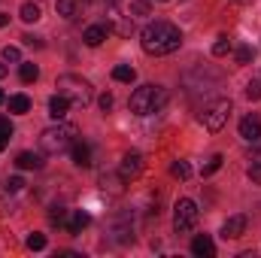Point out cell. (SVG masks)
Wrapping results in <instances>:
<instances>
[{"mask_svg":"<svg viewBox=\"0 0 261 258\" xmlns=\"http://www.w3.org/2000/svg\"><path fill=\"white\" fill-rule=\"evenodd\" d=\"M140 43H143L146 55H170V52H176L182 46V34L170 21H152V24L143 28Z\"/></svg>","mask_w":261,"mask_h":258,"instance_id":"obj_1","label":"cell"},{"mask_svg":"<svg viewBox=\"0 0 261 258\" xmlns=\"http://www.w3.org/2000/svg\"><path fill=\"white\" fill-rule=\"evenodd\" d=\"M167 88L164 85H140L134 94H130L128 107L130 113H137V116H152V113H158V110H164V104H167Z\"/></svg>","mask_w":261,"mask_h":258,"instance_id":"obj_2","label":"cell"},{"mask_svg":"<svg viewBox=\"0 0 261 258\" xmlns=\"http://www.w3.org/2000/svg\"><path fill=\"white\" fill-rule=\"evenodd\" d=\"M76 134H79V131L73 128V125L58 122V125H52V128H46L43 134H40V149H43L46 155H61V152H67V149H73Z\"/></svg>","mask_w":261,"mask_h":258,"instance_id":"obj_3","label":"cell"},{"mask_svg":"<svg viewBox=\"0 0 261 258\" xmlns=\"http://www.w3.org/2000/svg\"><path fill=\"white\" fill-rule=\"evenodd\" d=\"M55 88H58V94H64L73 107H88V104H91V97H94L91 82H88V79H82V76H76V73H64V76H58Z\"/></svg>","mask_w":261,"mask_h":258,"instance_id":"obj_4","label":"cell"},{"mask_svg":"<svg viewBox=\"0 0 261 258\" xmlns=\"http://www.w3.org/2000/svg\"><path fill=\"white\" fill-rule=\"evenodd\" d=\"M231 100L228 97H219V100H213V104H206L203 107V113H200V122H203V128L206 131H222L225 128V122H228V116H231Z\"/></svg>","mask_w":261,"mask_h":258,"instance_id":"obj_5","label":"cell"},{"mask_svg":"<svg viewBox=\"0 0 261 258\" xmlns=\"http://www.w3.org/2000/svg\"><path fill=\"white\" fill-rule=\"evenodd\" d=\"M197 203L195 200H189V197H182L179 203H176V210H173V231L176 234H186V231H192L197 225Z\"/></svg>","mask_w":261,"mask_h":258,"instance_id":"obj_6","label":"cell"},{"mask_svg":"<svg viewBox=\"0 0 261 258\" xmlns=\"http://www.w3.org/2000/svg\"><path fill=\"white\" fill-rule=\"evenodd\" d=\"M119 173H122L125 179H137V176L143 173V155H140V152H128V155L122 158Z\"/></svg>","mask_w":261,"mask_h":258,"instance_id":"obj_7","label":"cell"},{"mask_svg":"<svg viewBox=\"0 0 261 258\" xmlns=\"http://www.w3.org/2000/svg\"><path fill=\"white\" fill-rule=\"evenodd\" d=\"M240 137H243L246 143H258L261 140V119L258 116H246V119L240 122Z\"/></svg>","mask_w":261,"mask_h":258,"instance_id":"obj_8","label":"cell"},{"mask_svg":"<svg viewBox=\"0 0 261 258\" xmlns=\"http://www.w3.org/2000/svg\"><path fill=\"white\" fill-rule=\"evenodd\" d=\"M243 231H246V216H231L222 225V237L225 240H237V237H243Z\"/></svg>","mask_w":261,"mask_h":258,"instance_id":"obj_9","label":"cell"},{"mask_svg":"<svg viewBox=\"0 0 261 258\" xmlns=\"http://www.w3.org/2000/svg\"><path fill=\"white\" fill-rule=\"evenodd\" d=\"M110 24H91V28H85V34H82V40H85V46H100L107 37H110Z\"/></svg>","mask_w":261,"mask_h":258,"instance_id":"obj_10","label":"cell"},{"mask_svg":"<svg viewBox=\"0 0 261 258\" xmlns=\"http://www.w3.org/2000/svg\"><path fill=\"white\" fill-rule=\"evenodd\" d=\"M70 107H73V104L67 100L64 94H52V97H49V116H52L55 122H61V119H64L67 113H70Z\"/></svg>","mask_w":261,"mask_h":258,"instance_id":"obj_11","label":"cell"},{"mask_svg":"<svg viewBox=\"0 0 261 258\" xmlns=\"http://www.w3.org/2000/svg\"><path fill=\"white\" fill-rule=\"evenodd\" d=\"M192 252H195L197 258H213L216 255V243H213L206 234H197L195 240H192Z\"/></svg>","mask_w":261,"mask_h":258,"instance_id":"obj_12","label":"cell"},{"mask_svg":"<svg viewBox=\"0 0 261 258\" xmlns=\"http://www.w3.org/2000/svg\"><path fill=\"white\" fill-rule=\"evenodd\" d=\"M73 164L76 167H88L91 164V146L88 143H73Z\"/></svg>","mask_w":261,"mask_h":258,"instance_id":"obj_13","label":"cell"},{"mask_svg":"<svg viewBox=\"0 0 261 258\" xmlns=\"http://www.w3.org/2000/svg\"><path fill=\"white\" fill-rule=\"evenodd\" d=\"M15 164H18L21 170H40V167H43V158L34 155V152H18V155H15Z\"/></svg>","mask_w":261,"mask_h":258,"instance_id":"obj_14","label":"cell"},{"mask_svg":"<svg viewBox=\"0 0 261 258\" xmlns=\"http://www.w3.org/2000/svg\"><path fill=\"white\" fill-rule=\"evenodd\" d=\"M88 225H91V216H88L85 210H76V213L70 216V222H67V231H70V234H79V231L88 228Z\"/></svg>","mask_w":261,"mask_h":258,"instance_id":"obj_15","label":"cell"},{"mask_svg":"<svg viewBox=\"0 0 261 258\" xmlns=\"http://www.w3.org/2000/svg\"><path fill=\"white\" fill-rule=\"evenodd\" d=\"M122 183H125V176L119 173V176H113V173H103L100 176V189L110 194H122Z\"/></svg>","mask_w":261,"mask_h":258,"instance_id":"obj_16","label":"cell"},{"mask_svg":"<svg viewBox=\"0 0 261 258\" xmlns=\"http://www.w3.org/2000/svg\"><path fill=\"white\" fill-rule=\"evenodd\" d=\"M28 110H31V97H28V94H12V97H9V113L24 116Z\"/></svg>","mask_w":261,"mask_h":258,"instance_id":"obj_17","label":"cell"},{"mask_svg":"<svg viewBox=\"0 0 261 258\" xmlns=\"http://www.w3.org/2000/svg\"><path fill=\"white\" fill-rule=\"evenodd\" d=\"M21 21H28V24H34V21H40V6L37 3H21Z\"/></svg>","mask_w":261,"mask_h":258,"instance_id":"obj_18","label":"cell"},{"mask_svg":"<svg viewBox=\"0 0 261 258\" xmlns=\"http://www.w3.org/2000/svg\"><path fill=\"white\" fill-rule=\"evenodd\" d=\"M113 79H116V82H134V79H137V70L128 67V64H119L113 70Z\"/></svg>","mask_w":261,"mask_h":258,"instance_id":"obj_19","label":"cell"},{"mask_svg":"<svg viewBox=\"0 0 261 258\" xmlns=\"http://www.w3.org/2000/svg\"><path fill=\"white\" fill-rule=\"evenodd\" d=\"M18 76H21V82H37V76H40V67H37V64H28V61H21V67H18Z\"/></svg>","mask_w":261,"mask_h":258,"instance_id":"obj_20","label":"cell"},{"mask_svg":"<svg viewBox=\"0 0 261 258\" xmlns=\"http://www.w3.org/2000/svg\"><path fill=\"white\" fill-rule=\"evenodd\" d=\"M170 173H173L176 179H189V176H192V167H189V161H173V164H170Z\"/></svg>","mask_w":261,"mask_h":258,"instance_id":"obj_21","label":"cell"},{"mask_svg":"<svg viewBox=\"0 0 261 258\" xmlns=\"http://www.w3.org/2000/svg\"><path fill=\"white\" fill-rule=\"evenodd\" d=\"M9 137H12V122H9V119H0V152L6 149Z\"/></svg>","mask_w":261,"mask_h":258,"instance_id":"obj_22","label":"cell"},{"mask_svg":"<svg viewBox=\"0 0 261 258\" xmlns=\"http://www.w3.org/2000/svg\"><path fill=\"white\" fill-rule=\"evenodd\" d=\"M228 52H231V40H228V37H219V40L213 43V55L222 58V55H228Z\"/></svg>","mask_w":261,"mask_h":258,"instance_id":"obj_23","label":"cell"},{"mask_svg":"<svg viewBox=\"0 0 261 258\" xmlns=\"http://www.w3.org/2000/svg\"><path fill=\"white\" fill-rule=\"evenodd\" d=\"M55 9H58V15L73 18V12H76V0H58V3H55Z\"/></svg>","mask_w":261,"mask_h":258,"instance_id":"obj_24","label":"cell"},{"mask_svg":"<svg viewBox=\"0 0 261 258\" xmlns=\"http://www.w3.org/2000/svg\"><path fill=\"white\" fill-rule=\"evenodd\" d=\"M28 249H34V252L46 249V234H31L28 237Z\"/></svg>","mask_w":261,"mask_h":258,"instance_id":"obj_25","label":"cell"},{"mask_svg":"<svg viewBox=\"0 0 261 258\" xmlns=\"http://www.w3.org/2000/svg\"><path fill=\"white\" fill-rule=\"evenodd\" d=\"M246 97L255 104V100H261V79H252L249 85H246Z\"/></svg>","mask_w":261,"mask_h":258,"instance_id":"obj_26","label":"cell"},{"mask_svg":"<svg viewBox=\"0 0 261 258\" xmlns=\"http://www.w3.org/2000/svg\"><path fill=\"white\" fill-rule=\"evenodd\" d=\"M3 61H12V64H21V52L15 46H6L3 49Z\"/></svg>","mask_w":261,"mask_h":258,"instance_id":"obj_27","label":"cell"},{"mask_svg":"<svg viewBox=\"0 0 261 258\" xmlns=\"http://www.w3.org/2000/svg\"><path fill=\"white\" fill-rule=\"evenodd\" d=\"M222 161H225V158H222V155H213V158H210V164H206V167H203V176H213V173H216V170H219V167H222Z\"/></svg>","mask_w":261,"mask_h":258,"instance_id":"obj_28","label":"cell"},{"mask_svg":"<svg viewBox=\"0 0 261 258\" xmlns=\"http://www.w3.org/2000/svg\"><path fill=\"white\" fill-rule=\"evenodd\" d=\"M252 61V49L249 46H240L237 49V64H249Z\"/></svg>","mask_w":261,"mask_h":258,"instance_id":"obj_29","label":"cell"},{"mask_svg":"<svg viewBox=\"0 0 261 258\" xmlns=\"http://www.w3.org/2000/svg\"><path fill=\"white\" fill-rule=\"evenodd\" d=\"M24 189V179L21 176H9L6 179V192H21Z\"/></svg>","mask_w":261,"mask_h":258,"instance_id":"obj_30","label":"cell"},{"mask_svg":"<svg viewBox=\"0 0 261 258\" xmlns=\"http://www.w3.org/2000/svg\"><path fill=\"white\" fill-rule=\"evenodd\" d=\"M130 9L137 15H149V0H130Z\"/></svg>","mask_w":261,"mask_h":258,"instance_id":"obj_31","label":"cell"},{"mask_svg":"<svg viewBox=\"0 0 261 258\" xmlns=\"http://www.w3.org/2000/svg\"><path fill=\"white\" fill-rule=\"evenodd\" d=\"M21 40H24V46H31V49H43V37H34V34H24Z\"/></svg>","mask_w":261,"mask_h":258,"instance_id":"obj_32","label":"cell"},{"mask_svg":"<svg viewBox=\"0 0 261 258\" xmlns=\"http://www.w3.org/2000/svg\"><path fill=\"white\" fill-rule=\"evenodd\" d=\"M64 216H67L64 207H52V213H49V219H52L55 225H61V222H64Z\"/></svg>","mask_w":261,"mask_h":258,"instance_id":"obj_33","label":"cell"},{"mask_svg":"<svg viewBox=\"0 0 261 258\" xmlns=\"http://www.w3.org/2000/svg\"><path fill=\"white\" fill-rule=\"evenodd\" d=\"M113 110V94H100V113H110Z\"/></svg>","mask_w":261,"mask_h":258,"instance_id":"obj_34","label":"cell"},{"mask_svg":"<svg viewBox=\"0 0 261 258\" xmlns=\"http://www.w3.org/2000/svg\"><path fill=\"white\" fill-rule=\"evenodd\" d=\"M249 179H252V183H261V167L258 164H249Z\"/></svg>","mask_w":261,"mask_h":258,"instance_id":"obj_35","label":"cell"},{"mask_svg":"<svg viewBox=\"0 0 261 258\" xmlns=\"http://www.w3.org/2000/svg\"><path fill=\"white\" fill-rule=\"evenodd\" d=\"M249 161H252V164H258V167H261V149H255V152L249 155Z\"/></svg>","mask_w":261,"mask_h":258,"instance_id":"obj_36","label":"cell"},{"mask_svg":"<svg viewBox=\"0 0 261 258\" xmlns=\"http://www.w3.org/2000/svg\"><path fill=\"white\" fill-rule=\"evenodd\" d=\"M6 24H9V15H6V12H0V28H6Z\"/></svg>","mask_w":261,"mask_h":258,"instance_id":"obj_37","label":"cell"},{"mask_svg":"<svg viewBox=\"0 0 261 258\" xmlns=\"http://www.w3.org/2000/svg\"><path fill=\"white\" fill-rule=\"evenodd\" d=\"M6 73H9V70H6V64H3V61H0V79H3V76H6Z\"/></svg>","mask_w":261,"mask_h":258,"instance_id":"obj_38","label":"cell"},{"mask_svg":"<svg viewBox=\"0 0 261 258\" xmlns=\"http://www.w3.org/2000/svg\"><path fill=\"white\" fill-rule=\"evenodd\" d=\"M3 100H6V97H3V91H0V104H3Z\"/></svg>","mask_w":261,"mask_h":258,"instance_id":"obj_39","label":"cell"},{"mask_svg":"<svg viewBox=\"0 0 261 258\" xmlns=\"http://www.w3.org/2000/svg\"><path fill=\"white\" fill-rule=\"evenodd\" d=\"M158 3H167V0H158Z\"/></svg>","mask_w":261,"mask_h":258,"instance_id":"obj_40","label":"cell"}]
</instances>
